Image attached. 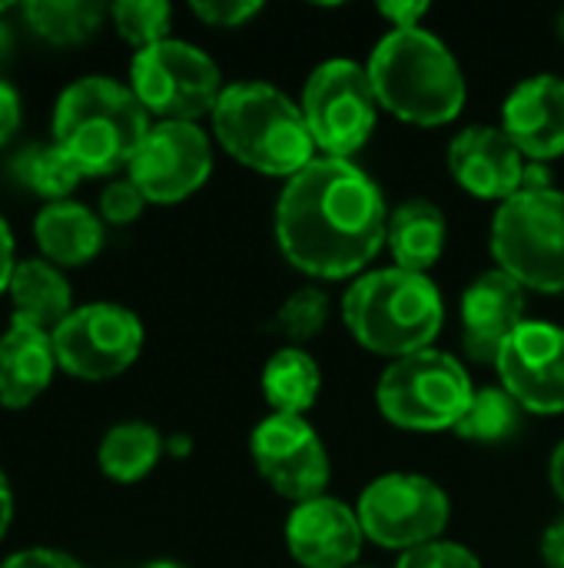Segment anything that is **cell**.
Listing matches in <instances>:
<instances>
[{"instance_id":"1","label":"cell","mask_w":564,"mask_h":568,"mask_svg":"<svg viewBox=\"0 0 564 568\" xmlns=\"http://www.w3.org/2000/svg\"><path fill=\"white\" fill-rule=\"evenodd\" d=\"M389 213L376 180L349 160H312L276 203V240L293 266L322 280L366 270L386 243Z\"/></svg>"},{"instance_id":"2","label":"cell","mask_w":564,"mask_h":568,"mask_svg":"<svg viewBox=\"0 0 564 568\" xmlns=\"http://www.w3.org/2000/svg\"><path fill=\"white\" fill-rule=\"evenodd\" d=\"M150 113L113 77H80L53 103V143L70 153L83 176H113L130 166L150 133Z\"/></svg>"},{"instance_id":"3","label":"cell","mask_w":564,"mask_h":568,"mask_svg":"<svg viewBox=\"0 0 564 568\" xmlns=\"http://www.w3.org/2000/svg\"><path fill=\"white\" fill-rule=\"evenodd\" d=\"M369 80L379 103L419 126H442L465 106V77L452 50L429 30H389L372 57Z\"/></svg>"},{"instance_id":"4","label":"cell","mask_w":564,"mask_h":568,"mask_svg":"<svg viewBox=\"0 0 564 568\" xmlns=\"http://www.w3.org/2000/svg\"><path fill=\"white\" fill-rule=\"evenodd\" d=\"M213 130L223 150L269 176H296L316 160V143L302 106L269 83H233L213 110Z\"/></svg>"},{"instance_id":"5","label":"cell","mask_w":564,"mask_h":568,"mask_svg":"<svg viewBox=\"0 0 564 568\" xmlns=\"http://www.w3.org/2000/svg\"><path fill=\"white\" fill-rule=\"evenodd\" d=\"M342 316L359 346L406 359L429 349L442 329L445 306L425 273L392 266L359 276L342 300Z\"/></svg>"},{"instance_id":"6","label":"cell","mask_w":564,"mask_h":568,"mask_svg":"<svg viewBox=\"0 0 564 568\" xmlns=\"http://www.w3.org/2000/svg\"><path fill=\"white\" fill-rule=\"evenodd\" d=\"M492 253L525 290L564 293V193L548 186L505 200L492 223Z\"/></svg>"},{"instance_id":"7","label":"cell","mask_w":564,"mask_h":568,"mask_svg":"<svg viewBox=\"0 0 564 568\" xmlns=\"http://www.w3.org/2000/svg\"><path fill=\"white\" fill-rule=\"evenodd\" d=\"M472 396L475 389L462 363L439 349H422L416 356L396 359L382 373L376 389L382 416L412 433L455 429Z\"/></svg>"},{"instance_id":"8","label":"cell","mask_w":564,"mask_h":568,"mask_svg":"<svg viewBox=\"0 0 564 568\" xmlns=\"http://www.w3.org/2000/svg\"><path fill=\"white\" fill-rule=\"evenodd\" d=\"M130 90L150 116L196 123L216 110L226 87L219 67L199 47L166 37L133 53Z\"/></svg>"},{"instance_id":"9","label":"cell","mask_w":564,"mask_h":568,"mask_svg":"<svg viewBox=\"0 0 564 568\" xmlns=\"http://www.w3.org/2000/svg\"><path fill=\"white\" fill-rule=\"evenodd\" d=\"M376 87L369 70L352 60H326L312 70L302 93V116L316 150L349 160L376 126Z\"/></svg>"},{"instance_id":"10","label":"cell","mask_w":564,"mask_h":568,"mask_svg":"<svg viewBox=\"0 0 564 568\" xmlns=\"http://www.w3.org/2000/svg\"><path fill=\"white\" fill-rule=\"evenodd\" d=\"M50 336L57 366L83 383L116 379L143 349V323L120 303L76 306Z\"/></svg>"},{"instance_id":"11","label":"cell","mask_w":564,"mask_h":568,"mask_svg":"<svg viewBox=\"0 0 564 568\" xmlns=\"http://www.w3.org/2000/svg\"><path fill=\"white\" fill-rule=\"evenodd\" d=\"M356 516L366 539L409 552L442 536L449 523V496L425 476L392 473L362 493Z\"/></svg>"},{"instance_id":"12","label":"cell","mask_w":564,"mask_h":568,"mask_svg":"<svg viewBox=\"0 0 564 568\" xmlns=\"http://www.w3.org/2000/svg\"><path fill=\"white\" fill-rule=\"evenodd\" d=\"M209 136L196 123L160 120L133 153L126 176L140 186L146 203H180L209 180Z\"/></svg>"},{"instance_id":"13","label":"cell","mask_w":564,"mask_h":568,"mask_svg":"<svg viewBox=\"0 0 564 568\" xmlns=\"http://www.w3.org/2000/svg\"><path fill=\"white\" fill-rule=\"evenodd\" d=\"M253 459L259 476L286 499L309 503L329 483V453L302 416L273 413L253 433Z\"/></svg>"},{"instance_id":"14","label":"cell","mask_w":564,"mask_h":568,"mask_svg":"<svg viewBox=\"0 0 564 568\" xmlns=\"http://www.w3.org/2000/svg\"><path fill=\"white\" fill-rule=\"evenodd\" d=\"M502 389L539 416L564 413V329L552 323H529L505 343L499 363Z\"/></svg>"},{"instance_id":"15","label":"cell","mask_w":564,"mask_h":568,"mask_svg":"<svg viewBox=\"0 0 564 568\" xmlns=\"http://www.w3.org/2000/svg\"><path fill=\"white\" fill-rule=\"evenodd\" d=\"M525 326V286L502 270L482 273L462 296V343L475 363L495 366L505 343Z\"/></svg>"},{"instance_id":"16","label":"cell","mask_w":564,"mask_h":568,"mask_svg":"<svg viewBox=\"0 0 564 568\" xmlns=\"http://www.w3.org/2000/svg\"><path fill=\"white\" fill-rule=\"evenodd\" d=\"M359 516L329 496L299 503L286 519V546L306 568H349L362 552Z\"/></svg>"},{"instance_id":"17","label":"cell","mask_w":564,"mask_h":568,"mask_svg":"<svg viewBox=\"0 0 564 568\" xmlns=\"http://www.w3.org/2000/svg\"><path fill=\"white\" fill-rule=\"evenodd\" d=\"M449 166L472 196L505 203L522 193L529 163L502 126H469L452 140Z\"/></svg>"},{"instance_id":"18","label":"cell","mask_w":564,"mask_h":568,"mask_svg":"<svg viewBox=\"0 0 564 568\" xmlns=\"http://www.w3.org/2000/svg\"><path fill=\"white\" fill-rule=\"evenodd\" d=\"M502 123L515 146L535 163L564 153V80L552 73L522 80L505 100Z\"/></svg>"},{"instance_id":"19","label":"cell","mask_w":564,"mask_h":568,"mask_svg":"<svg viewBox=\"0 0 564 568\" xmlns=\"http://www.w3.org/2000/svg\"><path fill=\"white\" fill-rule=\"evenodd\" d=\"M57 369L53 336L27 320L10 316L7 329L0 333V406H33L50 389Z\"/></svg>"},{"instance_id":"20","label":"cell","mask_w":564,"mask_h":568,"mask_svg":"<svg viewBox=\"0 0 564 568\" xmlns=\"http://www.w3.org/2000/svg\"><path fill=\"white\" fill-rule=\"evenodd\" d=\"M33 240L47 263L73 270L103 250V220L76 200L47 203L33 216Z\"/></svg>"},{"instance_id":"21","label":"cell","mask_w":564,"mask_h":568,"mask_svg":"<svg viewBox=\"0 0 564 568\" xmlns=\"http://www.w3.org/2000/svg\"><path fill=\"white\" fill-rule=\"evenodd\" d=\"M10 306L17 320H27L47 333H53L76 306H73V286L66 273L43 256L37 260H20L10 280Z\"/></svg>"},{"instance_id":"22","label":"cell","mask_w":564,"mask_h":568,"mask_svg":"<svg viewBox=\"0 0 564 568\" xmlns=\"http://www.w3.org/2000/svg\"><path fill=\"white\" fill-rule=\"evenodd\" d=\"M386 240L399 270L425 273L445 250V216L429 200H409L389 213Z\"/></svg>"},{"instance_id":"23","label":"cell","mask_w":564,"mask_h":568,"mask_svg":"<svg viewBox=\"0 0 564 568\" xmlns=\"http://www.w3.org/2000/svg\"><path fill=\"white\" fill-rule=\"evenodd\" d=\"M163 449H166V443L150 423H120L100 439L96 463L106 479L130 486L153 473Z\"/></svg>"},{"instance_id":"24","label":"cell","mask_w":564,"mask_h":568,"mask_svg":"<svg viewBox=\"0 0 564 568\" xmlns=\"http://www.w3.org/2000/svg\"><path fill=\"white\" fill-rule=\"evenodd\" d=\"M20 13L40 40L53 47H80L100 33L110 7L96 0H30Z\"/></svg>"},{"instance_id":"25","label":"cell","mask_w":564,"mask_h":568,"mask_svg":"<svg viewBox=\"0 0 564 568\" xmlns=\"http://www.w3.org/2000/svg\"><path fill=\"white\" fill-rule=\"evenodd\" d=\"M319 383L316 359L299 346L279 349L263 369V396L279 416H302L316 403Z\"/></svg>"},{"instance_id":"26","label":"cell","mask_w":564,"mask_h":568,"mask_svg":"<svg viewBox=\"0 0 564 568\" xmlns=\"http://www.w3.org/2000/svg\"><path fill=\"white\" fill-rule=\"evenodd\" d=\"M13 176L37 193L47 203L70 200V193L80 186L83 170L70 160V153L57 143H30L13 156Z\"/></svg>"},{"instance_id":"27","label":"cell","mask_w":564,"mask_h":568,"mask_svg":"<svg viewBox=\"0 0 564 568\" xmlns=\"http://www.w3.org/2000/svg\"><path fill=\"white\" fill-rule=\"evenodd\" d=\"M522 406L509 389H479L455 433L472 443H502L522 426Z\"/></svg>"},{"instance_id":"28","label":"cell","mask_w":564,"mask_h":568,"mask_svg":"<svg viewBox=\"0 0 564 568\" xmlns=\"http://www.w3.org/2000/svg\"><path fill=\"white\" fill-rule=\"evenodd\" d=\"M110 20L126 43H133L136 50H146L166 40L173 7L166 0H116L110 7Z\"/></svg>"},{"instance_id":"29","label":"cell","mask_w":564,"mask_h":568,"mask_svg":"<svg viewBox=\"0 0 564 568\" xmlns=\"http://www.w3.org/2000/svg\"><path fill=\"white\" fill-rule=\"evenodd\" d=\"M326 316H329V300L322 290L316 286H306V290H296L276 313V329L293 339V343H306L312 336H319V329L326 326Z\"/></svg>"},{"instance_id":"30","label":"cell","mask_w":564,"mask_h":568,"mask_svg":"<svg viewBox=\"0 0 564 568\" xmlns=\"http://www.w3.org/2000/svg\"><path fill=\"white\" fill-rule=\"evenodd\" d=\"M143 206H146V196L140 193V186L130 176L113 180L100 193V220L103 223H113V226H126V223L140 220Z\"/></svg>"},{"instance_id":"31","label":"cell","mask_w":564,"mask_h":568,"mask_svg":"<svg viewBox=\"0 0 564 568\" xmlns=\"http://www.w3.org/2000/svg\"><path fill=\"white\" fill-rule=\"evenodd\" d=\"M396 568H482V562L465 546L439 542L435 539L429 546H419V549L402 552V559H399Z\"/></svg>"},{"instance_id":"32","label":"cell","mask_w":564,"mask_h":568,"mask_svg":"<svg viewBox=\"0 0 564 568\" xmlns=\"http://www.w3.org/2000/svg\"><path fill=\"white\" fill-rule=\"evenodd\" d=\"M263 10V3L256 0H196L193 13L209 23V27H239L249 17H256Z\"/></svg>"},{"instance_id":"33","label":"cell","mask_w":564,"mask_h":568,"mask_svg":"<svg viewBox=\"0 0 564 568\" xmlns=\"http://www.w3.org/2000/svg\"><path fill=\"white\" fill-rule=\"evenodd\" d=\"M0 568H83V566H80L70 552L47 549V546H30V549H20V552L7 556Z\"/></svg>"},{"instance_id":"34","label":"cell","mask_w":564,"mask_h":568,"mask_svg":"<svg viewBox=\"0 0 564 568\" xmlns=\"http://www.w3.org/2000/svg\"><path fill=\"white\" fill-rule=\"evenodd\" d=\"M23 123V100L13 83L0 80V146H7Z\"/></svg>"},{"instance_id":"35","label":"cell","mask_w":564,"mask_h":568,"mask_svg":"<svg viewBox=\"0 0 564 568\" xmlns=\"http://www.w3.org/2000/svg\"><path fill=\"white\" fill-rule=\"evenodd\" d=\"M379 13L392 20V30H409V27H419V20L429 13V3L425 0H419V3L392 0V3H382Z\"/></svg>"},{"instance_id":"36","label":"cell","mask_w":564,"mask_h":568,"mask_svg":"<svg viewBox=\"0 0 564 568\" xmlns=\"http://www.w3.org/2000/svg\"><path fill=\"white\" fill-rule=\"evenodd\" d=\"M13 270H17V246H13V233H10L7 220L0 216V296L10 290Z\"/></svg>"},{"instance_id":"37","label":"cell","mask_w":564,"mask_h":568,"mask_svg":"<svg viewBox=\"0 0 564 568\" xmlns=\"http://www.w3.org/2000/svg\"><path fill=\"white\" fill-rule=\"evenodd\" d=\"M542 556L548 568H564V519L552 523L545 539H542Z\"/></svg>"},{"instance_id":"38","label":"cell","mask_w":564,"mask_h":568,"mask_svg":"<svg viewBox=\"0 0 564 568\" xmlns=\"http://www.w3.org/2000/svg\"><path fill=\"white\" fill-rule=\"evenodd\" d=\"M10 523H13V489H10V483H7V476L0 469V539L7 536Z\"/></svg>"},{"instance_id":"39","label":"cell","mask_w":564,"mask_h":568,"mask_svg":"<svg viewBox=\"0 0 564 568\" xmlns=\"http://www.w3.org/2000/svg\"><path fill=\"white\" fill-rule=\"evenodd\" d=\"M548 476H552V489L558 493V499L564 503V443L555 449V456H552V469H548Z\"/></svg>"},{"instance_id":"40","label":"cell","mask_w":564,"mask_h":568,"mask_svg":"<svg viewBox=\"0 0 564 568\" xmlns=\"http://www.w3.org/2000/svg\"><path fill=\"white\" fill-rule=\"evenodd\" d=\"M166 449H170L173 456H186V453H189V439H183V436H180V439H170Z\"/></svg>"},{"instance_id":"41","label":"cell","mask_w":564,"mask_h":568,"mask_svg":"<svg viewBox=\"0 0 564 568\" xmlns=\"http://www.w3.org/2000/svg\"><path fill=\"white\" fill-rule=\"evenodd\" d=\"M7 47H10V30H7V23L0 20V57L7 53Z\"/></svg>"},{"instance_id":"42","label":"cell","mask_w":564,"mask_h":568,"mask_svg":"<svg viewBox=\"0 0 564 568\" xmlns=\"http://www.w3.org/2000/svg\"><path fill=\"white\" fill-rule=\"evenodd\" d=\"M143 568H183L180 562H170V559H160V562H150V566Z\"/></svg>"},{"instance_id":"43","label":"cell","mask_w":564,"mask_h":568,"mask_svg":"<svg viewBox=\"0 0 564 568\" xmlns=\"http://www.w3.org/2000/svg\"><path fill=\"white\" fill-rule=\"evenodd\" d=\"M562 33H564V17H562Z\"/></svg>"}]
</instances>
